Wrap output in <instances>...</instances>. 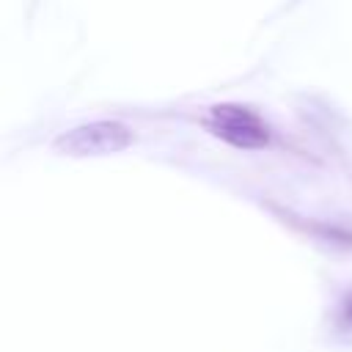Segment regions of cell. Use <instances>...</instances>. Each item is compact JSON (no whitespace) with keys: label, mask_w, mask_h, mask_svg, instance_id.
Instances as JSON below:
<instances>
[{"label":"cell","mask_w":352,"mask_h":352,"mask_svg":"<svg viewBox=\"0 0 352 352\" xmlns=\"http://www.w3.org/2000/svg\"><path fill=\"white\" fill-rule=\"evenodd\" d=\"M129 143V132L121 124H88L66 132L58 140V148H63L72 157H85V154H110L116 148H124Z\"/></svg>","instance_id":"cell-1"},{"label":"cell","mask_w":352,"mask_h":352,"mask_svg":"<svg viewBox=\"0 0 352 352\" xmlns=\"http://www.w3.org/2000/svg\"><path fill=\"white\" fill-rule=\"evenodd\" d=\"M217 135L234 140L236 146H256L267 140V129L242 107H214Z\"/></svg>","instance_id":"cell-2"}]
</instances>
